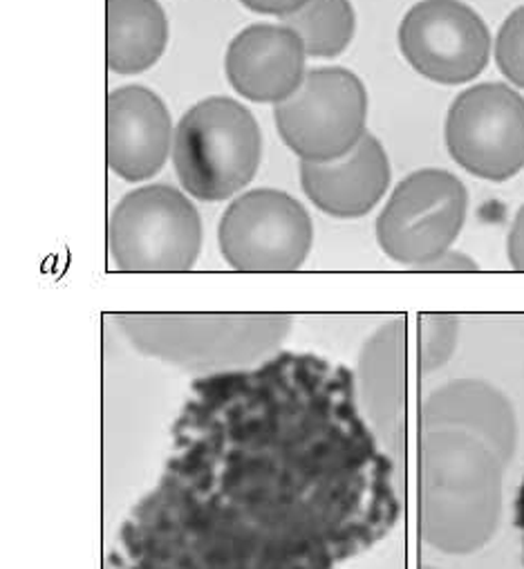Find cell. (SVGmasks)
I'll list each match as a JSON object with an SVG mask.
<instances>
[{
    "label": "cell",
    "mask_w": 524,
    "mask_h": 569,
    "mask_svg": "<svg viewBox=\"0 0 524 569\" xmlns=\"http://www.w3.org/2000/svg\"><path fill=\"white\" fill-rule=\"evenodd\" d=\"M504 469L497 453L471 433L420 431V533L451 556L491 542L504 507Z\"/></svg>",
    "instance_id": "cell-1"
},
{
    "label": "cell",
    "mask_w": 524,
    "mask_h": 569,
    "mask_svg": "<svg viewBox=\"0 0 524 569\" xmlns=\"http://www.w3.org/2000/svg\"><path fill=\"white\" fill-rule=\"evenodd\" d=\"M117 326L142 355L191 372L253 366L294 328L288 315H121Z\"/></svg>",
    "instance_id": "cell-2"
},
{
    "label": "cell",
    "mask_w": 524,
    "mask_h": 569,
    "mask_svg": "<svg viewBox=\"0 0 524 569\" xmlns=\"http://www.w3.org/2000/svg\"><path fill=\"white\" fill-rule=\"evenodd\" d=\"M262 134L253 114L229 97L195 103L175 126L173 167L184 191L218 202L242 191L255 176Z\"/></svg>",
    "instance_id": "cell-3"
},
{
    "label": "cell",
    "mask_w": 524,
    "mask_h": 569,
    "mask_svg": "<svg viewBox=\"0 0 524 569\" xmlns=\"http://www.w3.org/2000/svg\"><path fill=\"white\" fill-rule=\"evenodd\" d=\"M108 249L121 271H187L202 249L200 213L169 184L130 191L110 216Z\"/></svg>",
    "instance_id": "cell-4"
},
{
    "label": "cell",
    "mask_w": 524,
    "mask_h": 569,
    "mask_svg": "<svg viewBox=\"0 0 524 569\" xmlns=\"http://www.w3.org/2000/svg\"><path fill=\"white\" fill-rule=\"evenodd\" d=\"M466 211L468 193L460 178L442 169L415 171L397 184L376 218L379 247L390 260L420 269L453 249Z\"/></svg>",
    "instance_id": "cell-5"
},
{
    "label": "cell",
    "mask_w": 524,
    "mask_h": 569,
    "mask_svg": "<svg viewBox=\"0 0 524 569\" xmlns=\"http://www.w3.org/2000/svg\"><path fill=\"white\" fill-rule=\"evenodd\" d=\"M285 147L301 162H330L352 151L365 134L367 92L343 68H316L299 90L274 106Z\"/></svg>",
    "instance_id": "cell-6"
},
{
    "label": "cell",
    "mask_w": 524,
    "mask_h": 569,
    "mask_svg": "<svg viewBox=\"0 0 524 569\" xmlns=\"http://www.w3.org/2000/svg\"><path fill=\"white\" fill-rule=\"evenodd\" d=\"M308 209L285 191L255 189L229 204L218 227L222 258L238 271H296L312 251Z\"/></svg>",
    "instance_id": "cell-7"
},
{
    "label": "cell",
    "mask_w": 524,
    "mask_h": 569,
    "mask_svg": "<svg viewBox=\"0 0 524 569\" xmlns=\"http://www.w3.org/2000/svg\"><path fill=\"white\" fill-rule=\"evenodd\" d=\"M446 147L466 173L511 180L524 169V97L506 83L464 90L446 117Z\"/></svg>",
    "instance_id": "cell-8"
},
{
    "label": "cell",
    "mask_w": 524,
    "mask_h": 569,
    "mask_svg": "<svg viewBox=\"0 0 524 569\" xmlns=\"http://www.w3.org/2000/svg\"><path fill=\"white\" fill-rule=\"evenodd\" d=\"M406 61L429 81L462 86L480 77L491 59V34L462 0H422L400 26Z\"/></svg>",
    "instance_id": "cell-9"
},
{
    "label": "cell",
    "mask_w": 524,
    "mask_h": 569,
    "mask_svg": "<svg viewBox=\"0 0 524 569\" xmlns=\"http://www.w3.org/2000/svg\"><path fill=\"white\" fill-rule=\"evenodd\" d=\"M411 323L397 317L381 326L361 348L356 377L361 401L376 440L395 458L409 447Z\"/></svg>",
    "instance_id": "cell-10"
},
{
    "label": "cell",
    "mask_w": 524,
    "mask_h": 569,
    "mask_svg": "<svg viewBox=\"0 0 524 569\" xmlns=\"http://www.w3.org/2000/svg\"><path fill=\"white\" fill-rule=\"evenodd\" d=\"M173 121L164 101L144 86H123L108 94L105 158L114 176L144 182L162 171L173 153Z\"/></svg>",
    "instance_id": "cell-11"
},
{
    "label": "cell",
    "mask_w": 524,
    "mask_h": 569,
    "mask_svg": "<svg viewBox=\"0 0 524 569\" xmlns=\"http://www.w3.org/2000/svg\"><path fill=\"white\" fill-rule=\"evenodd\" d=\"M301 39L281 26L258 23L242 30L226 50L224 70L233 90L255 103L290 99L308 74Z\"/></svg>",
    "instance_id": "cell-12"
},
{
    "label": "cell",
    "mask_w": 524,
    "mask_h": 569,
    "mask_svg": "<svg viewBox=\"0 0 524 569\" xmlns=\"http://www.w3.org/2000/svg\"><path fill=\"white\" fill-rule=\"evenodd\" d=\"M420 429L464 431L508 465L517 447V417L508 397L482 379H455L431 392L420 408Z\"/></svg>",
    "instance_id": "cell-13"
},
{
    "label": "cell",
    "mask_w": 524,
    "mask_h": 569,
    "mask_svg": "<svg viewBox=\"0 0 524 569\" xmlns=\"http://www.w3.org/2000/svg\"><path fill=\"white\" fill-rule=\"evenodd\" d=\"M305 196L332 218L370 213L390 184V162L381 141L365 132L359 144L330 162H301Z\"/></svg>",
    "instance_id": "cell-14"
},
{
    "label": "cell",
    "mask_w": 524,
    "mask_h": 569,
    "mask_svg": "<svg viewBox=\"0 0 524 569\" xmlns=\"http://www.w3.org/2000/svg\"><path fill=\"white\" fill-rule=\"evenodd\" d=\"M169 43V19L158 0H108L105 61L114 74L153 68Z\"/></svg>",
    "instance_id": "cell-15"
},
{
    "label": "cell",
    "mask_w": 524,
    "mask_h": 569,
    "mask_svg": "<svg viewBox=\"0 0 524 569\" xmlns=\"http://www.w3.org/2000/svg\"><path fill=\"white\" fill-rule=\"evenodd\" d=\"M303 43L308 57H339L354 37L356 19L350 0H308V3L281 19Z\"/></svg>",
    "instance_id": "cell-16"
},
{
    "label": "cell",
    "mask_w": 524,
    "mask_h": 569,
    "mask_svg": "<svg viewBox=\"0 0 524 569\" xmlns=\"http://www.w3.org/2000/svg\"><path fill=\"white\" fill-rule=\"evenodd\" d=\"M460 337V319L453 315H420L417 317V368L431 375L444 368Z\"/></svg>",
    "instance_id": "cell-17"
},
{
    "label": "cell",
    "mask_w": 524,
    "mask_h": 569,
    "mask_svg": "<svg viewBox=\"0 0 524 569\" xmlns=\"http://www.w3.org/2000/svg\"><path fill=\"white\" fill-rule=\"evenodd\" d=\"M495 61L515 88H524V6L506 17L495 39Z\"/></svg>",
    "instance_id": "cell-18"
},
{
    "label": "cell",
    "mask_w": 524,
    "mask_h": 569,
    "mask_svg": "<svg viewBox=\"0 0 524 569\" xmlns=\"http://www.w3.org/2000/svg\"><path fill=\"white\" fill-rule=\"evenodd\" d=\"M477 269L480 264L471 256L455 249H449L420 267V271H477Z\"/></svg>",
    "instance_id": "cell-19"
},
{
    "label": "cell",
    "mask_w": 524,
    "mask_h": 569,
    "mask_svg": "<svg viewBox=\"0 0 524 569\" xmlns=\"http://www.w3.org/2000/svg\"><path fill=\"white\" fill-rule=\"evenodd\" d=\"M240 3L255 14L285 19V17L299 12L308 3V0H240Z\"/></svg>",
    "instance_id": "cell-20"
},
{
    "label": "cell",
    "mask_w": 524,
    "mask_h": 569,
    "mask_svg": "<svg viewBox=\"0 0 524 569\" xmlns=\"http://www.w3.org/2000/svg\"><path fill=\"white\" fill-rule=\"evenodd\" d=\"M506 256L513 269L524 271V204L520 207L506 240Z\"/></svg>",
    "instance_id": "cell-21"
},
{
    "label": "cell",
    "mask_w": 524,
    "mask_h": 569,
    "mask_svg": "<svg viewBox=\"0 0 524 569\" xmlns=\"http://www.w3.org/2000/svg\"><path fill=\"white\" fill-rule=\"evenodd\" d=\"M515 527L520 531L522 547H524V478H522V485H520L517 498H515Z\"/></svg>",
    "instance_id": "cell-22"
},
{
    "label": "cell",
    "mask_w": 524,
    "mask_h": 569,
    "mask_svg": "<svg viewBox=\"0 0 524 569\" xmlns=\"http://www.w3.org/2000/svg\"><path fill=\"white\" fill-rule=\"evenodd\" d=\"M424 569H440V567H431V565H426V567H424Z\"/></svg>",
    "instance_id": "cell-23"
}]
</instances>
